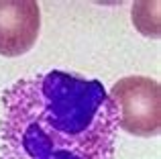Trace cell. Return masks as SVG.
<instances>
[{
    "label": "cell",
    "instance_id": "cell-2",
    "mask_svg": "<svg viewBox=\"0 0 161 159\" xmlns=\"http://www.w3.org/2000/svg\"><path fill=\"white\" fill-rule=\"evenodd\" d=\"M116 124L135 137H153L161 129L159 82L147 76H126L108 92Z\"/></svg>",
    "mask_w": 161,
    "mask_h": 159
},
{
    "label": "cell",
    "instance_id": "cell-3",
    "mask_svg": "<svg viewBox=\"0 0 161 159\" xmlns=\"http://www.w3.org/2000/svg\"><path fill=\"white\" fill-rule=\"evenodd\" d=\"M41 29L35 0H0V55L19 57L31 51Z\"/></svg>",
    "mask_w": 161,
    "mask_h": 159
},
{
    "label": "cell",
    "instance_id": "cell-1",
    "mask_svg": "<svg viewBox=\"0 0 161 159\" xmlns=\"http://www.w3.org/2000/svg\"><path fill=\"white\" fill-rule=\"evenodd\" d=\"M0 159H114L116 116L102 82L49 69L2 92Z\"/></svg>",
    "mask_w": 161,
    "mask_h": 159
}]
</instances>
